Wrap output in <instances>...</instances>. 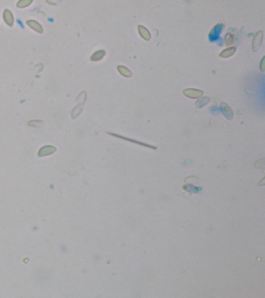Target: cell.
<instances>
[{
  "mask_svg": "<svg viewBox=\"0 0 265 298\" xmlns=\"http://www.w3.org/2000/svg\"><path fill=\"white\" fill-rule=\"evenodd\" d=\"M183 93H184V95H185L188 98H190V99H198L202 96L204 92L201 90L194 89V88H187V89L184 90Z\"/></svg>",
  "mask_w": 265,
  "mask_h": 298,
  "instance_id": "1",
  "label": "cell"
},
{
  "mask_svg": "<svg viewBox=\"0 0 265 298\" xmlns=\"http://www.w3.org/2000/svg\"><path fill=\"white\" fill-rule=\"evenodd\" d=\"M55 151H56V148H55L54 146H51V145L44 146V147H42L41 149H40V151L38 153V155L39 157L48 156V155H52V154H53L54 152H55Z\"/></svg>",
  "mask_w": 265,
  "mask_h": 298,
  "instance_id": "2",
  "label": "cell"
},
{
  "mask_svg": "<svg viewBox=\"0 0 265 298\" xmlns=\"http://www.w3.org/2000/svg\"><path fill=\"white\" fill-rule=\"evenodd\" d=\"M220 107H221V110L223 115H224L227 119L232 120V117H233V113H232V110H231V108L229 106V105L226 104V102H222V103L220 104Z\"/></svg>",
  "mask_w": 265,
  "mask_h": 298,
  "instance_id": "3",
  "label": "cell"
},
{
  "mask_svg": "<svg viewBox=\"0 0 265 298\" xmlns=\"http://www.w3.org/2000/svg\"><path fill=\"white\" fill-rule=\"evenodd\" d=\"M262 40H263V32L260 30L257 33L255 37H254V40H253L252 48L254 51H256L261 45Z\"/></svg>",
  "mask_w": 265,
  "mask_h": 298,
  "instance_id": "4",
  "label": "cell"
},
{
  "mask_svg": "<svg viewBox=\"0 0 265 298\" xmlns=\"http://www.w3.org/2000/svg\"><path fill=\"white\" fill-rule=\"evenodd\" d=\"M109 133V134H111V135H112V136H114V137H117V138H121V139H124V140H126V141H131V142H132V143H135V144H139V145H142V146H145V147H149V148H152V149H155V150H156V147H155V146H153V145H150V144H145V143H142V142H140V141H136V140H132V139H130V138H126V137H124V136H121V135H118V134H115V133Z\"/></svg>",
  "mask_w": 265,
  "mask_h": 298,
  "instance_id": "5",
  "label": "cell"
},
{
  "mask_svg": "<svg viewBox=\"0 0 265 298\" xmlns=\"http://www.w3.org/2000/svg\"><path fill=\"white\" fill-rule=\"evenodd\" d=\"M138 30H139V34L144 40H150L151 39V34L148 31V29L147 28H145V26H142V25H139L138 26Z\"/></svg>",
  "mask_w": 265,
  "mask_h": 298,
  "instance_id": "6",
  "label": "cell"
},
{
  "mask_svg": "<svg viewBox=\"0 0 265 298\" xmlns=\"http://www.w3.org/2000/svg\"><path fill=\"white\" fill-rule=\"evenodd\" d=\"M4 20H5V22L9 25V26H13V21H14V19H13V16L12 14V12H10L9 9H6L4 11Z\"/></svg>",
  "mask_w": 265,
  "mask_h": 298,
  "instance_id": "7",
  "label": "cell"
},
{
  "mask_svg": "<svg viewBox=\"0 0 265 298\" xmlns=\"http://www.w3.org/2000/svg\"><path fill=\"white\" fill-rule=\"evenodd\" d=\"M27 25H28L30 28L34 29L36 32H38V33L43 32L42 26L40 25V23H38V22L34 21V20H28V21H27Z\"/></svg>",
  "mask_w": 265,
  "mask_h": 298,
  "instance_id": "8",
  "label": "cell"
},
{
  "mask_svg": "<svg viewBox=\"0 0 265 298\" xmlns=\"http://www.w3.org/2000/svg\"><path fill=\"white\" fill-rule=\"evenodd\" d=\"M117 70H118V71L120 72V74H122L123 76H125V77L131 78V76L133 75L132 72H131L128 68H127L125 66H122V65H118V66H117Z\"/></svg>",
  "mask_w": 265,
  "mask_h": 298,
  "instance_id": "9",
  "label": "cell"
},
{
  "mask_svg": "<svg viewBox=\"0 0 265 298\" xmlns=\"http://www.w3.org/2000/svg\"><path fill=\"white\" fill-rule=\"evenodd\" d=\"M235 52V47H229L225 49L224 51L220 53L219 56L221 57H229Z\"/></svg>",
  "mask_w": 265,
  "mask_h": 298,
  "instance_id": "10",
  "label": "cell"
},
{
  "mask_svg": "<svg viewBox=\"0 0 265 298\" xmlns=\"http://www.w3.org/2000/svg\"><path fill=\"white\" fill-rule=\"evenodd\" d=\"M105 55V51L103 50H100V51H97V52L94 53V54L91 57V60L93 61H100L104 57Z\"/></svg>",
  "mask_w": 265,
  "mask_h": 298,
  "instance_id": "11",
  "label": "cell"
},
{
  "mask_svg": "<svg viewBox=\"0 0 265 298\" xmlns=\"http://www.w3.org/2000/svg\"><path fill=\"white\" fill-rule=\"evenodd\" d=\"M32 2H33V0H21V1L18 2L17 6L19 8L27 7L29 5L31 4Z\"/></svg>",
  "mask_w": 265,
  "mask_h": 298,
  "instance_id": "12",
  "label": "cell"
},
{
  "mask_svg": "<svg viewBox=\"0 0 265 298\" xmlns=\"http://www.w3.org/2000/svg\"><path fill=\"white\" fill-rule=\"evenodd\" d=\"M83 104H80V105L77 106L75 109L72 111V117L75 118L80 115V113H81L82 110H83Z\"/></svg>",
  "mask_w": 265,
  "mask_h": 298,
  "instance_id": "13",
  "label": "cell"
},
{
  "mask_svg": "<svg viewBox=\"0 0 265 298\" xmlns=\"http://www.w3.org/2000/svg\"><path fill=\"white\" fill-rule=\"evenodd\" d=\"M234 41V38L232 37V35H231L230 34H227L226 36V44L227 45H231L233 43Z\"/></svg>",
  "mask_w": 265,
  "mask_h": 298,
  "instance_id": "14",
  "label": "cell"
},
{
  "mask_svg": "<svg viewBox=\"0 0 265 298\" xmlns=\"http://www.w3.org/2000/svg\"><path fill=\"white\" fill-rule=\"evenodd\" d=\"M41 121L38 120H33L30 121V122L28 123L29 126H33V127H38L39 126V124H41Z\"/></svg>",
  "mask_w": 265,
  "mask_h": 298,
  "instance_id": "15",
  "label": "cell"
}]
</instances>
